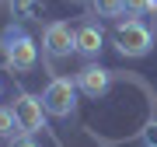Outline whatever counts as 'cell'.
I'll use <instances>...</instances> for the list:
<instances>
[{
  "mask_svg": "<svg viewBox=\"0 0 157 147\" xmlns=\"http://www.w3.org/2000/svg\"><path fill=\"white\" fill-rule=\"evenodd\" d=\"M112 39H115V49L122 53V56H129V60H140V56H147V53L154 49V28L143 18H126V21H119Z\"/></svg>",
  "mask_w": 157,
  "mask_h": 147,
  "instance_id": "obj_2",
  "label": "cell"
},
{
  "mask_svg": "<svg viewBox=\"0 0 157 147\" xmlns=\"http://www.w3.org/2000/svg\"><path fill=\"white\" fill-rule=\"evenodd\" d=\"M77 53L84 60H94L98 53H101V28H98L94 21H84L77 28Z\"/></svg>",
  "mask_w": 157,
  "mask_h": 147,
  "instance_id": "obj_7",
  "label": "cell"
},
{
  "mask_svg": "<svg viewBox=\"0 0 157 147\" xmlns=\"http://www.w3.org/2000/svg\"><path fill=\"white\" fill-rule=\"evenodd\" d=\"M0 4H11V0H0Z\"/></svg>",
  "mask_w": 157,
  "mask_h": 147,
  "instance_id": "obj_16",
  "label": "cell"
},
{
  "mask_svg": "<svg viewBox=\"0 0 157 147\" xmlns=\"http://www.w3.org/2000/svg\"><path fill=\"white\" fill-rule=\"evenodd\" d=\"M140 140H143V147H157V119L147 123V130L140 133Z\"/></svg>",
  "mask_w": 157,
  "mask_h": 147,
  "instance_id": "obj_11",
  "label": "cell"
},
{
  "mask_svg": "<svg viewBox=\"0 0 157 147\" xmlns=\"http://www.w3.org/2000/svg\"><path fill=\"white\" fill-rule=\"evenodd\" d=\"M17 133H21V123H17V116H14V109H7V105H0V137H4V140H14Z\"/></svg>",
  "mask_w": 157,
  "mask_h": 147,
  "instance_id": "obj_9",
  "label": "cell"
},
{
  "mask_svg": "<svg viewBox=\"0 0 157 147\" xmlns=\"http://www.w3.org/2000/svg\"><path fill=\"white\" fill-rule=\"evenodd\" d=\"M42 49L52 60H63L70 53H77V28H70L67 21H49L42 32Z\"/></svg>",
  "mask_w": 157,
  "mask_h": 147,
  "instance_id": "obj_4",
  "label": "cell"
},
{
  "mask_svg": "<svg viewBox=\"0 0 157 147\" xmlns=\"http://www.w3.org/2000/svg\"><path fill=\"white\" fill-rule=\"evenodd\" d=\"M126 11L133 14V18H140V14L150 11V0H126Z\"/></svg>",
  "mask_w": 157,
  "mask_h": 147,
  "instance_id": "obj_12",
  "label": "cell"
},
{
  "mask_svg": "<svg viewBox=\"0 0 157 147\" xmlns=\"http://www.w3.org/2000/svg\"><path fill=\"white\" fill-rule=\"evenodd\" d=\"M91 7H94V14H101V18H119L126 11V0H91Z\"/></svg>",
  "mask_w": 157,
  "mask_h": 147,
  "instance_id": "obj_10",
  "label": "cell"
},
{
  "mask_svg": "<svg viewBox=\"0 0 157 147\" xmlns=\"http://www.w3.org/2000/svg\"><path fill=\"white\" fill-rule=\"evenodd\" d=\"M70 4H91V0H70Z\"/></svg>",
  "mask_w": 157,
  "mask_h": 147,
  "instance_id": "obj_14",
  "label": "cell"
},
{
  "mask_svg": "<svg viewBox=\"0 0 157 147\" xmlns=\"http://www.w3.org/2000/svg\"><path fill=\"white\" fill-rule=\"evenodd\" d=\"M7 147H39V140L32 133H17L14 140H7Z\"/></svg>",
  "mask_w": 157,
  "mask_h": 147,
  "instance_id": "obj_13",
  "label": "cell"
},
{
  "mask_svg": "<svg viewBox=\"0 0 157 147\" xmlns=\"http://www.w3.org/2000/svg\"><path fill=\"white\" fill-rule=\"evenodd\" d=\"M17 123H21V133H39L45 130V105H42V95H28V91H21L17 95V102L11 105Z\"/></svg>",
  "mask_w": 157,
  "mask_h": 147,
  "instance_id": "obj_5",
  "label": "cell"
},
{
  "mask_svg": "<svg viewBox=\"0 0 157 147\" xmlns=\"http://www.w3.org/2000/svg\"><path fill=\"white\" fill-rule=\"evenodd\" d=\"M45 11V0H11V18L14 21H35Z\"/></svg>",
  "mask_w": 157,
  "mask_h": 147,
  "instance_id": "obj_8",
  "label": "cell"
},
{
  "mask_svg": "<svg viewBox=\"0 0 157 147\" xmlns=\"http://www.w3.org/2000/svg\"><path fill=\"white\" fill-rule=\"evenodd\" d=\"M0 91H4V84H0Z\"/></svg>",
  "mask_w": 157,
  "mask_h": 147,
  "instance_id": "obj_17",
  "label": "cell"
},
{
  "mask_svg": "<svg viewBox=\"0 0 157 147\" xmlns=\"http://www.w3.org/2000/svg\"><path fill=\"white\" fill-rule=\"evenodd\" d=\"M150 11H157V0H150Z\"/></svg>",
  "mask_w": 157,
  "mask_h": 147,
  "instance_id": "obj_15",
  "label": "cell"
},
{
  "mask_svg": "<svg viewBox=\"0 0 157 147\" xmlns=\"http://www.w3.org/2000/svg\"><path fill=\"white\" fill-rule=\"evenodd\" d=\"M42 105H45V112L56 116V119L73 116L77 112V81L52 77L49 84H45V91H42Z\"/></svg>",
  "mask_w": 157,
  "mask_h": 147,
  "instance_id": "obj_3",
  "label": "cell"
},
{
  "mask_svg": "<svg viewBox=\"0 0 157 147\" xmlns=\"http://www.w3.org/2000/svg\"><path fill=\"white\" fill-rule=\"evenodd\" d=\"M73 81H77V91H84L87 98H101L108 91V84H112V70L98 67V63H87V67L77 70Z\"/></svg>",
  "mask_w": 157,
  "mask_h": 147,
  "instance_id": "obj_6",
  "label": "cell"
},
{
  "mask_svg": "<svg viewBox=\"0 0 157 147\" xmlns=\"http://www.w3.org/2000/svg\"><path fill=\"white\" fill-rule=\"evenodd\" d=\"M0 49H4L7 67L17 70V74L32 70L35 63H39V46H35V39L21 28V25H7V28L0 32Z\"/></svg>",
  "mask_w": 157,
  "mask_h": 147,
  "instance_id": "obj_1",
  "label": "cell"
}]
</instances>
